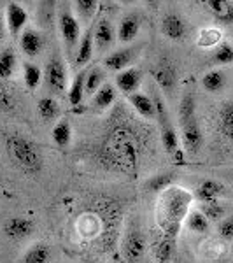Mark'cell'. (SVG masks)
I'll return each instance as SVG.
<instances>
[{
  "label": "cell",
  "instance_id": "6da1fadb",
  "mask_svg": "<svg viewBox=\"0 0 233 263\" xmlns=\"http://www.w3.org/2000/svg\"><path fill=\"white\" fill-rule=\"evenodd\" d=\"M193 202V195L184 188L172 186L162 193L158 205V224L162 233L179 237L181 227L189 214V205Z\"/></svg>",
  "mask_w": 233,
  "mask_h": 263
},
{
  "label": "cell",
  "instance_id": "7a4b0ae2",
  "mask_svg": "<svg viewBox=\"0 0 233 263\" xmlns=\"http://www.w3.org/2000/svg\"><path fill=\"white\" fill-rule=\"evenodd\" d=\"M4 147H6V155L9 162L18 171L27 174V176H37L39 172H42L44 156H42L41 147L30 137L20 134V132H11L4 137Z\"/></svg>",
  "mask_w": 233,
  "mask_h": 263
},
{
  "label": "cell",
  "instance_id": "3957f363",
  "mask_svg": "<svg viewBox=\"0 0 233 263\" xmlns=\"http://www.w3.org/2000/svg\"><path fill=\"white\" fill-rule=\"evenodd\" d=\"M152 102H154V111H156L154 120L158 121V126H160V139H162L163 149L167 151V155L177 156L181 153V139L170 121V114H168L167 104H165L163 97L160 95V93L152 95Z\"/></svg>",
  "mask_w": 233,
  "mask_h": 263
},
{
  "label": "cell",
  "instance_id": "277c9868",
  "mask_svg": "<svg viewBox=\"0 0 233 263\" xmlns=\"http://www.w3.org/2000/svg\"><path fill=\"white\" fill-rule=\"evenodd\" d=\"M147 248V239L141 228H132L126 232L121 242V254L126 263H137L144 256Z\"/></svg>",
  "mask_w": 233,
  "mask_h": 263
},
{
  "label": "cell",
  "instance_id": "5b68a950",
  "mask_svg": "<svg viewBox=\"0 0 233 263\" xmlns=\"http://www.w3.org/2000/svg\"><path fill=\"white\" fill-rule=\"evenodd\" d=\"M151 78L154 79L156 86H158L165 95H172V93L176 91L177 69L170 60H167V58H162V60L156 62V65L151 69Z\"/></svg>",
  "mask_w": 233,
  "mask_h": 263
},
{
  "label": "cell",
  "instance_id": "8992f818",
  "mask_svg": "<svg viewBox=\"0 0 233 263\" xmlns=\"http://www.w3.org/2000/svg\"><path fill=\"white\" fill-rule=\"evenodd\" d=\"M35 230V221L28 216H9L4 219L2 232L9 240H23L30 237Z\"/></svg>",
  "mask_w": 233,
  "mask_h": 263
},
{
  "label": "cell",
  "instance_id": "52a82bcc",
  "mask_svg": "<svg viewBox=\"0 0 233 263\" xmlns=\"http://www.w3.org/2000/svg\"><path fill=\"white\" fill-rule=\"evenodd\" d=\"M58 28H60V35L69 49H74L75 46L81 42V27H79L77 18L72 14V11L69 7L60 11V16H58Z\"/></svg>",
  "mask_w": 233,
  "mask_h": 263
},
{
  "label": "cell",
  "instance_id": "ba28073f",
  "mask_svg": "<svg viewBox=\"0 0 233 263\" xmlns=\"http://www.w3.org/2000/svg\"><path fill=\"white\" fill-rule=\"evenodd\" d=\"M44 81L46 86L49 88V91L62 95L67 88V69L65 63L62 62V58L53 57L46 65L44 70Z\"/></svg>",
  "mask_w": 233,
  "mask_h": 263
},
{
  "label": "cell",
  "instance_id": "9c48e42d",
  "mask_svg": "<svg viewBox=\"0 0 233 263\" xmlns=\"http://www.w3.org/2000/svg\"><path fill=\"white\" fill-rule=\"evenodd\" d=\"M183 126V134H181V144H183V149L188 155H197L203 146V132L200 128V123L197 118L181 123Z\"/></svg>",
  "mask_w": 233,
  "mask_h": 263
},
{
  "label": "cell",
  "instance_id": "30bf717a",
  "mask_svg": "<svg viewBox=\"0 0 233 263\" xmlns=\"http://www.w3.org/2000/svg\"><path fill=\"white\" fill-rule=\"evenodd\" d=\"M139 54V48H121V49H116L112 51L111 54H107L104 60V65L107 70H112V72H123L126 69H130V65L133 63L135 57Z\"/></svg>",
  "mask_w": 233,
  "mask_h": 263
},
{
  "label": "cell",
  "instance_id": "8fae6325",
  "mask_svg": "<svg viewBox=\"0 0 233 263\" xmlns=\"http://www.w3.org/2000/svg\"><path fill=\"white\" fill-rule=\"evenodd\" d=\"M28 23V12L18 2H11L6 9V25L11 35H21Z\"/></svg>",
  "mask_w": 233,
  "mask_h": 263
},
{
  "label": "cell",
  "instance_id": "7c38bea8",
  "mask_svg": "<svg viewBox=\"0 0 233 263\" xmlns=\"http://www.w3.org/2000/svg\"><path fill=\"white\" fill-rule=\"evenodd\" d=\"M162 33L170 41H183L188 35V23L177 12H168L162 21Z\"/></svg>",
  "mask_w": 233,
  "mask_h": 263
},
{
  "label": "cell",
  "instance_id": "4fadbf2b",
  "mask_svg": "<svg viewBox=\"0 0 233 263\" xmlns=\"http://www.w3.org/2000/svg\"><path fill=\"white\" fill-rule=\"evenodd\" d=\"M141 83H142V70L139 69V67H130V69L116 74L114 86L128 97V95H132V93H135L139 90Z\"/></svg>",
  "mask_w": 233,
  "mask_h": 263
},
{
  "label": "cell",
  "instance_id": "5bb4252c",
  "mask_svg": "<svg viewBox=\"0 0 233 263\" xmlns=\"http://www.w3.org/2000/svg\"><path fill=\"white\" fill-rule=\"evenodd\" d=\"M20 49L30 58L39 57L42 49H44V37H42V33L33 30V28H25V32L20 35Z\"/></svg>",
  "mask_w": 233,
  "mask_h": 263
},
{
  "label": "cell",
  "instance_id": "9a60e30c",
  "mask_svg": "<svg viewBox=\"0 0 233 263\" xmlns=\"http://www.w3.org/2000/svg\"><path fill=\"white\" fill-rule=\"evenodd\" d=\"M226 193V188L216 179H205L198 184L195 197L200 203H210V202H219V198Z\"/></svg>",
  "mask_w": 233,
  "mask_h": 263
},
{
  "label": "cell",
  "instance_id": "2e32d148",
  "mask_svg": "<svg viewBox=\"0 0 233 263\" xmlns=\"http://www.w3.org/2000/svg\"><path fill=\"white\" fill-rule=\"evenodd\" d=\"M93 37H95V46L99 51H107L116 41V30L109 20H100L96 27L93 28Z\"/></svg>",
  "mask_w": 233,
  "mask_h": 263
},
{
  "label": "cell",
  "instance_id": "e0dca14e",
  "mask_svg": "<svg viewBox=\"0 0 233 263\" xmlns=\"http://www.w3.org/2000/svg\"><path fill=\"white\" fill-rule=\"evenodd\" d=\"M203 6L221 25H233V2L228 0H207Z\"/></svg>",
  "mask_w": 233,
  "mask_h": 263
},
{
  "label": "cell",
  "instance_id": "ac0fdd59",
  "mask_svg": "<svg viewBox=\"0 0 233 263\" xmlns=\"http://www.w3.org/2000/svg\"><path fill=\"white\" fill-rule=\"evenodd\" d=\"M128 99V104L133 107V111L139 114V116L146 118V120H152L156 116L154 111V102H152V97L146 95L142 91H135L132 95L126 97Z\"/></svg>",
  "mask_w": 233,
  "mask_h": 263
},
{
  "label": "cell",
  "instance_id": "d6986e66",
  "mask_svg": "<svg viewBox=\"0 0 233 263\" xmlns=\"http://www.w3.org/2000/svg\"><path fill=\"white\" fill-rule=\"evenodd\" d=\"M177 239H179V237L162 233V237H160V240L156 242V248H154L156 263H172L173 254H176Z\"/></svg>",
  "mask_w": 233,
  "mask_h": 263
},
{
  "label": "cell",
  "instance_id": "ffe728a7",
  "mask_svg": "<svg viewBox=\"0 0 233 263\" xmlns=\"http://www.w3.org/2000/svg\"><path fill=\"white\" fill-rule=\"evenodd\" d=\"M139 32H141V18L137 14H126L120 21L116 35L121 42H132L139 35Z\"/></svg>",
  "mask_w": 233,
  "mask_h": 263
},
{
  "label": "cell",
  "instance_id": "44dd1931",
  "mask_svg": "<svg viewBox=\"0 0 233 263\" xmlns=\"http://www.w3.org/2000/svg\"><path fill=\"white\" fill-rule=\"evenodd\" d=\"M93 49H95V37H93V28H90L84 37L79 42L77 49H75V65L83 67L91 60Z\"/></svg>",
  "mask_w": 233,
  "mask_h": 263
},
{
  "label": "cell",
  "instance_id": "7402d4cb",
  "mask_svg": "<svg viewBox=\"0 0 233 263\" xmlns=\"http://www.w3.org/2000/svg\"><path fill=\"white\" fill-rule=\"evenodd\" d=\"M51 248L46 242H35L25 251L21 263H49Z\"/></svg>",
  "mask_w": 233,
  "mask_h": 263
},
{
  "label": "cell",
  "instance_id": "603a6c76",
  "mask_svg": "<svg viewBox=\"0 0 233 263\" xmlns=\"http://www.w3.org/2000/svg\"><path fill=\"white\" fill-rule=\"evenodd\" d=\"M202 86L209 93H219L226 86V74L221 69H212L205 72L202 78Z\"/></svg>",
  "mask_w": 233,
  "mask_h": 263
},
{
  "label": "cell",
  "instance_id": "cb8c5ba5",
  "mask_svg": "<svg viewBox=\"0 0 233 263\" xmlns=\"http://www.w3.org/2000/svg\"><path fill=\"white\" fill-rule=\"evenodd\" d=\"M116 100V86H112L111 83H104V86L93 95V107L96 111H105L114 104Z\"/></svg>",
  "mask_w": 233,
  "mask_h": 263
},
{
  "label": "cell",
  "instance_id": "d4e9b609",
  "mask_svg": "<svg viewBox=\"0 0 233 263\" xmlns=\"http://www.w3.org/2000/svg\"><path fill=\"white\" fill-rule=\"evenodd\" d=\"M219 130L224 139L233 144V102H224L219 109Z\"/></svg>",
  "mask_w": 233,
  "mask_h": 263
},
{
  "label": "cell",
  "instance_id": "484cf974",
  "mask_svg": "<svg viewBox=\"0 0 233 263\" xmlns=\"http://www.w3.org/2000/svg\"><path fill=\"white\" fill-rule=\"evenodd\" d=\"M37 112L46 123L54 121L60 116V104L53 97H42L39 104H37Z\"/></svg>",
  "mask_w": 233,
  "mask_h": 263
},
{
  "label": "cell",
  "instance_id": "4316f807",
  "mask_svg": "<svg viewBox=\"0 0 233 263\" xmlns=\"http://www.w3.org/2000/svg\"><path fill=\"white\" fill-rule=\"evenodd\" d=\"M184 224H186V228H188L189 232L200 233V235H203V233H209V230H210V221L200 213V209L189 211V214H188V218H186Z\"/></svg>",
  "mask_w": 233,
  "mask_h": 263
},
{
  "label": "cell",
  "instance_id": "83f0119b",
  "mask_svg": "<svg viewBox=\"0 0 233 263\" xmlns=\"http://www.w3.org/2000/svg\"><path fill=\"white\" fill-rule=\"evenodd\" d=\"M86 76H88V70H79L75 74L74 81H72L70 88H69V102L70 105H79L83 102V97H84V84H86Z\"/></svg>",
  "mask_w": 233,
  "mask_h": 263
},
{
  "label": "cell",
  "instance_id": "f1b7e54d",
  "mask_svg": "<svg viewBox=\"0 0 233 263\" xmlns=\"http://www.w3.org/2000/svg\"><path fill=\"white\" fill-rule=\"evenodd\" d=\"M173 181H176V174L173 172L156 174V176H152L151 179L146 182V190L156 192V193H163V192H167L168 188H172Z\"/></svg>",
  "mask_w": 233,
  "mask_h": 263
},
{
  "label": "cell",
  "instance_id": "f546056e",
  "mask_svg": "<svg viewBox=\"0 0 233 263\" xmlns=\"http://www.w3.org/2000/svg\"><path fill=\"white\" fill-rule=\"evenodd\" d=\"M16 62H18V58H16L14 49L6 48L0 51V79L2 81L12 78V74L16 70Z\"/></svg>",
  "mask_w": 233,
  "mask_h": 263
},
{
  "label": "cell",
  "instance_id": "4dcf8cb0",
  "mask_svg": "<svg viewBox=\"0 0 233 263\" xmlns=\"http://www.w3.org/2000/svg\"><path fill=\"white\" fill-rule=\"evenodd\" d=\"M53 141L58 147H67L72 142V125L69 120H60L53 128Z\"/></svg>",
  "mask_w": 233,
  "mask_h": 263
},
{
  "label": "cell",
  "instance_id": "1f68e13d",
  "mask_svg": "<svg viewBox=\"0 0 233 263\" xmlns=\"http://www.w3.org/2000/svg\"><path fill=\"white\" fill-rule=\"evenodd\" d=\"M191 118H197V100H195V95L191 91H186L181 99V105H179V120L181 123L191 120Z\"/></svg>",
  "mask_w": 233,
  "mask_h": 263
},
{
  "label": "cell",
  "instance_id": "d6a6232c",
  "mask_svg": "<svg viewBox=\"0 0 233 263\" xmlns=\"http://www.w3.org/2000/svg\"><path fill=\"white\" fill-rule=\"evenodd\" d=\"M104 70L95 67V69L88 70V76H86V84H84V95H95L96 91L104 86Z\"/></svg>",
  "mask_w": 233,
  "mask_h": 263
},
{
  "label": "cell",
  "instance_id": "836d02e7",
  "mask_svg": "<svg viewBox=\"0 0 233 263\" xmlns=\"http://www.w3.org/2000/svg\"><path fill=\"white\" fill-rule=\"evenodd\" d=\"M42 78H44V74L35 63H25L23 65V81L28 90H37Z\"/></svg>",
  "mask_w": 233,
  "mask_h": 263
},
{
  "label": "cell",
  "instance_id": "e575fe53",
  "mask_svg": "<svg viewBox=\"0 0 233 263\" xmlns=\"http://www.w3.org/2000/svg\"><path fill=\"white\" fill-rule=\"evenodd\" d=\"M214 65H230L233 63V46L230 42H219L212 53Z\"/></svg>",
  "mask_w": 233,
  "mask_h": 263
},
{
  "label": "cell",
  "instance_id": "d590c367",
  "mask_svg": "<svg viewBox=\"0 0 233 263\" xmlns=\"http://www.w3.org/2000/svg\"><path fill=\"white\" fill-rule=\"evenodd\" d=\"M200 213L209 219L210 223H219L224 219V207L219 202H210V203H202Z\"/></svg>",
  "mask_w": 233,
  "mask_h": 263
},
{
  "label": "cell",
  "instance_id": "8d00e7d4",
  "mask_svg": "<svg viewBox=\"0 0 233 263\" xmlns=\"http://www.w3.org/2000/svg\"><path fill=\"white\" fill-rule=\"evenodd\" d=\"M74 6L83 21H90L95 16V12L99 11V2H95V0H77Z\"/></svg>",
  "mask_w": 233,
  "mask_h": 263
},
{
  "label": "cell",
  "instance_id": "74e56055",
  "mask_svg": "<svg viewBox=\"0 0 233 263\" xmlns=\"http://www.w3.org/2000/svg\"><path fill=\"white\" fill-rule=\"evenodd\" d=\"M14 109V95H12L11 88L0 79V111L9 112Z\"/></svg>",
  "mask_w": 233,
  "mask_h": 263
},
{
  "label": "cell",
  "instance_id": "f35d334b",
  "mask_svg": "<svg viewBox=\"0 0 233 263\" xmlns=\"http://www.w3.org/2000/svg\"><path fill=\"white\" fill-rule=\"evenodd\" d=\"M219 39H221V33L219 30H203L200 33V39H198V44L202 48H212V46H218L219 44Z\"/></svg>",
  "mask_w": 233,
  "mask_h": 263
},
{
  "label": "cell",
  "instance_id": "ab89813d",
  "mask_svg": "<svg viewBox=\"0 0 233 263\" xmlns=\"http://www.w3.org/2000/svg\"><path fill=\"white\" fill-rule=\"evenodd\" d=\"M218 233L224 240H233V216H228L218 223Z\"/></svg>",
  "mask_w": 233,
  "mask_h": 263
},
{
  "label": "cell",
  "instance_id": "60d3db41",
  "mask_svg": "<svg viewBox=\"0 0 233 263\" xmlns=\"http://www.w3.org/2000/svg\"><path fill=\"white\" fill-rule=\"evenodd\" d=\"M6 32H7V25H6V18H2L0 14V41L6 37Z\"/></svg>",
  "mask_w": 233,
  "mask_h": 263
},
{
  "label": "cell",
  "instance_id": "b9f144b4",
  "mask_svg": "<svg viewBox=\"0 0 233 263\" xmlns=\"http://www.w3.org/2000/svg\"><path fill=\"white\" fill-rule=\"evenodd\" d=\"M230 177H231V181H233V172H231V174H230Z\"/></svg>",
  "mask_w": 233,
  "mask_h": 263
}]
</instances>
